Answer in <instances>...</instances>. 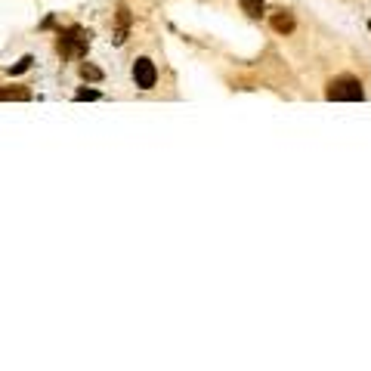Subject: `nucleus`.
I'll use <instances>...</instances> for the list:
<instances>
[{
	"label": "nucleus",
	"instance_id": "obj_1",
	"mask_svg": "<svg viewBox=\"0 0 371 371\" xmlns=\"http://www.w3.org/2000/svg\"><path fill=\"white\" fill-rule=\"evenodd\" d=\"M90 31H84L81 25H69L65 31H59V41H56V50L62 53V59H81L90 46Z\"/></svg>",
	"mask_w": 371,
	"mask_h": 371
},
{
	"label": "nucleus",
	"instance_id": "obj_2",
	"mask_svg": "<svg viewBox=\"0 0 371 371\" xmlns=\"http://www.w3.org/2000/svg\"><path fill=\"white\" fill-rule=\"evenodd\" d=\"M325 96H328L331 102H359V99H365V90H362V81L343 75V78H334V81L328 84Z\"/></svg>",
	"mask_w": 371,
	"mask_h": 371
},
{
	"label": "nucleus",
	"instance_id": "obj_3",
	"mask_svg": "<svg viewBox=\"0 0 371 371\" xmlns=\"http://www.w3.org/2000/svg\"><path fill=\"white\" fill-rule=\"evenodd\" d=\"M134 81H136V87L139 90H152L158 84V69H155V62L152 59H136L134 62Z\"/></svg>",
	"mask_w": 371,
	"mask_h": 371
},
{
	"label": "nucleus",
	"instance_id": "obj_4",
	"mask_svg": "<svg viewBox=\"0 0 371 371\" xmlns=\"http://www.w3.org/2000/svg\"><path fill=\"white\" fill-rule=\"evenodd\" d=\"M115 22H118V28H115V44L121 46L124 41H127V31H130V10H127L124 3L115 6Z\"/></svg>",
	"mask_w": 371,
	"mask_h": 371
},
{
	"label": "nucleus",
	"instance_id": "obj_5",
	"mask_svg": "<svg viewBox=\"0 0 371 371\" xmlns=\"http://www.w3.org/2000/svg\"><path fill=\"white\" fill-rule=\"evenodd\" d=\"M273 28L278 31V35H291V31H294V19H291V12H284V10L273 12Z\"/></svg>",
	"mask_w": 371,
	"mask_h": 371
},
{
	"label": "nucleus",
	"instance_id": "obj_6",
	"mask_svg": "<svg viewBox=\"0 0 371 371\" xmlns=\"http://www.w3.org/2000/svg\"><path fill=\"white\" fill-rule=\"evenodd\" d=\"M242 3V10L248 12L251 19H260L263 16V0H238Z\"/></svg>",
	"mask_w": 371,
	"mask_h": 371
},
{
	"label": "nucleus",
	"instance_id": "obj_7",
	"mask_svg": "<svg viewBox=\"0 0 371 371\" xmlns=\"http://www.w3.org/2000/svg\"><path fill=\"white\" fill-rule=\"evenodd\" d=\"M81 78H84V81H102V71H99L96 65L84 62V65H81Z\"/></svg>",
	"mask_w": 371,
	"mask_h": 371
},
{
	"label": "nucleus",
	"instance_id": "obj_8",
	"mask_svg": "<svg viewBox=\"0 0 371 371\" xmlns=\"http://www.w3.org/2000/svg\"><path fill=\"white\" fill-rule=\"evenodd\" d=\"M0 99H28V90H0Z\"/></svg>",
	"mask_w": 371,
	"mask_h": 371
},
{
	"label": "nucleus",
	"instance_id": "obj_9",
	"mask_svg": "<svg viewBox=\"0 0 371 371\" xmlns=\"http://www.w3.org/2000/svg\"><path fill=\"white\" fill-rule=\"evenodd\" d=\"M31 62H35L31 56H22V62L12 65V75H22V71H28V69H31Z\"/></svg>",
	"mask_w": 371,
	"mask_h": 371
},
{
	"label": "nucleus",
	"instance_id": "obj_10",
	"mask_svg": "<svg viewBox=\"0 0 371 371\" xmlns=\"http://www.w3.org/2000/svg\"><path fill=\"white\" fill-rule=\"evenodd\" d=\"M75 99H81V102H84V99H99V93L96 90H78Z\"/></svg>",
	"mask_w": 371,
	"mask_h": 371
},
{
	"label": "nucleus",
	"instance_id": "obj_11",
	"mask_svg": "<svg viewBox=\"0 0 371 371\" xmlns=\"http://www.w3.org/2000/svg\"><path fill=\"white\" fill-rule=\"evenodd\" d=\"M368 28H371V25H368Z\"/></svg>",
	"mask_w": 371,
	"mask_h": 371
}]
</instances>
